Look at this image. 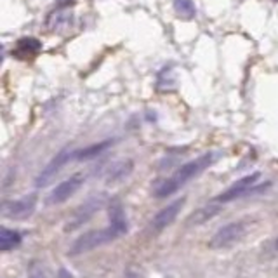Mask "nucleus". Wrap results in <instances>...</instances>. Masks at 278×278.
I'll list each match as a JSON object with an SVG mask.
<instances>
[{
	"instance_id": "obj_1",
	"label": "nucleus",
	"mask_w": 278,
	"mask_h": 278,
	"mask_svg": "<svg viewBox=\"0 0 278 278\" xmlns=\"http://www.w3.org/2000/svg\"><path fill=\"white\" fill-rule=\"evenodd\" d=\"M212 162H214V153H206V155H202V156H198V158L181 166L170 178H167L166 181L156 188L155 196L166 198V196L172 195V193L181 190L184 184H188L192 179H195L198 174H202Z\"/></svg>"
},
{
	"instance_id": "obj_2",
	"label": "nucleus",
	"mask_w": 278,
	"mask_h": 278,
	"mask_svg": "<svg viewBox=\"0 0 278 278\" xmlns=\"http://www.w3.org/2000/svg\"><path fill=\"white\" fill-rule=\"evenodd\" d=\"M118 238V235L115 233V230L112 226L108 228H101V230H90V232L84 233L82 236L75 240L68 248L70 256H78V254H86V252H90L98 247H103V245L113 242V240Z\"/></svg>"
},
{
	"instance_id": "obj_3",
	"label": "nucleus",
	"mask_w": 278,
	"mask_h": 278,
	"mask_svg": "<svg viewBox=\"0 0 278 278\" xmlns=\"http://www.w3.org/2000/svg\"><path fill=\"white\" fill-rule=\"evenodd\" d=\"M245 232H247V222L245 221H233L224 224L222 228H219L218 232L212 235V238L208 240V248L212 250H222V248H228L232 245L244 238Z\"/></svg>"
},
{
	"instance_id": "obj_4",
	"label": "nucleus",
	"mask_w": 278,
	"mask_h": 278,
	"mask_svg": "<svg viewBox=\"0 0 278 278\" xmlns=\"http://www.w3.org/2000/svg\"><path fill=\"white\" fill-rule=\"evenodd\" d=\"M70 160H75V152L70 150V148H63L52 160H50L49 164H47L46 167H44L42 170H40V174L36 176V179H35L36 188L49 184V182L56 178V174H60V170L66 166Z\"/></svg>"
},
{
	"instance_id": "obj_5",
	"label": "nucleus",
	"mask_w": 278,
	"mask_h": 278,
	"mask_svg": "<svg viewBox=\"0 0 278 278\" xmlns=\"http://www.w3.org/2000/svg\"><path fill=\"white\" fill-rule=\"evenodd\" d=\"M84 181H86L84 174L70 176L68 179L61 181L60 184L49 193V196H47V204H49V206H60V204H64L66 200H70L76 192H78L80 186L84 184Z\"/></svg>"
},
{
	"instance_id": "obj_6",
	"label": "nucleus",
	"mask_w": 278,
	"mask_h": 278,
	"mask_svg": "<svg viewBox=\"0 0 278 278\" xmlns=\"http://www.w3.org/2000/svg\"><path fill=\"white\" fill-rule=\"evenodd\" d=\"M259 178H261V174L259 172H252L248 176H244V178H240L236 182H233L228 190H224V192L216 198V202L228 204V202H233V200L240 198V196L248 195L250 192H254V186H256V182L259 181Z\"/></svg>"
},
{
	"instance_id": "obj_7",
	"label": "nucleus",
	"mask_w": 278,
	"mask_h": 278,
	"mask_svg": "<svg viewBox=\"0 0 278 278\" xmlns=\"http://www.w3.org/2000/svg\"><path fill=\"white\" fill-rule=\"evenodd\" d=\"M103 204H104L103 195H98V196L89 198L86 204H82V206L73 212V216L70 218V221H68V224H66V228L64 230H66V232H75L76 228H80L82 224H86V222L89 221V219L92 218V216L96 214L101 207H103Z\"/></svg>"
},
{
	"instance_id": "obj_8",
	"label": "nucleus",
	"mask_w": 278,
	"mask_h": 278,
	"mask_svg": "<svg viewBox=\"0 0 278 278\" xmlns=\"http://www.w3.org/2000/svg\"><path fill=\"white\" fill-rule=\"evenodd\" d=\"M35 208H36V195L32 193V195H26L23 198L6 202L2 208V214L9 219H26L34 214Z\"/></svg>"
},
{
	"instance_id": "obj_9",
	"label": "nucleus",
	"mask_w": 278,
	"mask_h": 278,
	"mask_svg": "<svg viewBox=\"0 0 278 278\" xmlns=\"http://www.w3.org/2000/svg\"><path fill=\"white\" fill-rule=\"evenodd\" d=\"M182 206H184V198H178V200H174L172 204H169L167 207H164L162 210L152 219V224H150L152 232L160 233V232H164L167 226L172 224L174 219L178 218L179 210L182 208Z\"/></svg>"
},
{
	"instance_id": "obj_10",
	"label": "nucleus",
	"mask_w": 278,
	"mask_h": 278,
	"mask_svg": "<svg viewBox=\"0 0 278 278\" xmlns=\"http://www.w3.org/2000/svg\"><path fill=\"white\" fill-rule=\"evenodd\" d=\"M108 218H110V226L115 230V233L118 235V238L129 232V222H127L126 210H124L122 204H120L118 200H113V202L110 204Z\"/></svg>"
},
{
	"instance_id": "obj_11",
	"label": "nucleus",
	"mask_w": 278,
	"mask_h": 278,
	"mask_svg": "<svg viewBox=\"0 0 278 278\" xmlns=\"http://www.w3.org/2000/svg\"><path fill=\"white\" fill-rule=\"evenodd\" d=\"M219 212H221V204H219V202L207 204V206L196 208V210L193 212L192 216H190L188 224L190 226H200V224H204V222L210 221L212 218H216Z\"/></svg>"
},
{
	"instance_id": "obj_12",
	"label": "nucleus",
	"mask_w": 278,
	"mask_h": 278,
	"mask_svg": "<svg viewBox=\"0 0 278 278\" xmlns=\"http://www.w3.org/2000/svg\"><path fill=\"white\" fill-rule=\"evenodd\" d=\"M40 50H42V44H40V40H36L35 36H23V38L18 40L16 44V56L18 58H30V56H35V54H38Z\"/></svg>"
},
{
	"instance_id": "obj_13",
	"label": "nucleus",
	"mask_w": 278,
	"mask_h": 278,
	"mask_svg": "<svg viewBox=\"0 0 278 278\" xmlns=\"http://www.w3.org/2000/svg\"><path fill=\"white\" fill-rule=\"evenodd\" d=\"M23 240V233L18 230H9L6 226L0 228V250L2 252H10L18 247Z\"/></svg>"
},
{
	"instance_id": "obj_14",
	"label": "nucleus",
	"mask_w": 278,
	"mask_h": 278,
	"mask_svg": "<svg viewBox=\"0 0 278 278\" xmlns=\"http://www.w3.org/2000/svg\"><path fill=\"white\" fill-rule=\"evenodd\" d=\"M112 144H113L112 139H104V141H101V142H96V144L82 148V150H78V152H75V160H90V158H94V156L101 155V153H103L104 150H108Z\"/></svg>"
},
{
	"instance_id": "obj_15",
	"label": "nucleus",
	"mask_w": 278,
	"mask_h": 278,
	"mask_svg": "<svg viewBox=\"0 0 278 278\" xmlns=\"http://www.w3.org/2000/svg\"><path fill=\"white\" fill-rule=\"evenodd\" d=\"M134 169V164L132 160H122V162L115 164V166L110 169L108 172V178H106V181L108 182H116V181H122V179H126L127 176L132 172Z\"/></svg>"
},
{
	"instance_id": "obj_16",
	"label": "nucleus",
	"mask_w": 278,
	"mask_h": 278,
	"mask_svg": "<svg viewBox=\"0 0 278 278\" xmlns=\"http://www.w3.org/2000/svg\"><path fill=\"white\" fill-rule=\"evenodd\" d=\"M174 10L182 20H193L196 14V7L193 0H174Z\"/></svg>"
},
{
	"instance_id": "obj_17",
	"label": "nucleus",
	"mask_w": 278,
	"mask_h": 278,
	"mask_svg": "<svg viewBox=\"0 0 278 278\" xmlns=\"http://www.w3.org/2000/svg\"><path fill=\"white\" fill-rule=\"evenodd\" d=\"M52 18H54V23L49 24V28H52V30H60L61 24H63V26H68V24L72 23V12H68V10L54 12Z\"/></svg>"
},
{
	"instance_id": "obj_18",
	"label": "nucleus",
	"mask_w": 278,
	"mask_h": 278,
	"mask_svg": "<svg viewBox=\"0 0 278 278\" xmlns=\"http://www.w3.org/2000/svg\"><path fill=\"white\" fill-rule=\"evenodd\" d=\"M126 278H146V276L141 270L134 268V266H129V268L126 270Z\"/></svg>"
},
{
	"instance_id": "obj_19",
	"label": "nucleus",
	"mask_w": 278,
	"mask_h": 278,
	"mask_svg": "<svg viewBox=\"0 0 278 278\" xmlns=\"http://www.w3.org/2000/svg\"><path fill=\"white\" fill-rule=\"evenodd\" d=\"M30 278H47V275L44 273V270L36 264H32L30 268Z\"/></svg>"
},
{
	"instance_id": "obj_20",
	"label": "nucleus",
	"mask_w": 278,
	"mask_h": 278,
	"mask_svg": "<svg viewBox=\"0 0 278 278\" xmlns=\"http://www.w3.org/2000/svg\"><path fill=\"white\" fill-rule=\"evenodd\" d=\"M58 276H60V278H73L72 273H70L68 270H64V268H61V270H60V273H58Z\"/></svg>"
},
{
	"instance_id": "obj_21",
	"label": "nucleus",
	"mask_w": 278,
	"mask_h": 278,
	"mask_svg": "<svg viewBox=\"0 0 278 278\" xmlns=\"http://www.w3.org/2000/svg\"><path fill=\"white\" fill-rule=\"evenodd\" d=\"M275 2H278V0H275Z\"/></svg>"
},
{
	"instance_id": "obj_22",
	"label": "nucleus",
	"mask_w": 278,
	"mask_h": 278,
	"mask_svg": "<svg viewBox=\"0 0 278 278\" xmlns=\"http://www.w3.org/2000/svg\"><path fill=\"white\" fill-rule=\"evenodd\" d=\"M167 278H170V276H167Z\"/></svg>"
}]
</instances>
